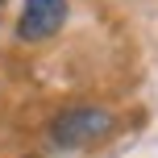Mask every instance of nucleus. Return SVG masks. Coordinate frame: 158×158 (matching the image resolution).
I'll return each mask as SVG.
<instances>
[{
	"label": "nucleus",
	"mask_w": 158,
	"mask_h": 158,
	"mask_svg": "<svg viewBox=\"0 0 158 158\" xmlns=\"http://www.w3.org/2000/svg\"><path fill=\"white\" fill-rule=\"evenodd\" d=\"M67 21V0H25L21 21H17V38L21 42H46L63 29Z\"/></svg>",
	"instance_id": "nucleus-2"
},
{
	"label": "nucleus",
	"mask_w": 158,
	"mask_h": 158,
	"mask_svg": "<svg viewBox=\"0 0 158 158\" xmlns=\"http://www.w3.org/2000/svg\"><path fill=\"white\" fill-rule=\"evenodd\" d=\"M0 8H4V0H0Z\"/></svg>",
	"instance_id": "nucleus-3"
},
{
	"label": "nucleus",
	"mask_w": 158,
	"mask_h": 158,
	"mask_svg": "<svg viewBox=\"0 0 158 158\" xmlns=\"http://www.w3.org/2000/svg\"><path fill=\"white\" fill-rule=\"evenodd\" d=\"M108 129H112V117L104 108H71V112H63V117L54 121L50 137H54L58 146H67V150H83L96 137H104Z\"/></svg>",
	"instance_id": "nucleus-1"
}]
</instances>
